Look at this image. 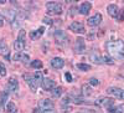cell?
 <instances>
[{
  "instance_id": "6da1fadb",
  "label": "cell",
  "mask_w": 124,
  "mask_h": 113,
  "mask_svg": "<svg viewBox=\"0 0 124 113\" xmlns=\"http://www.w3.org/2000/svg\"><path fill=\"white\" fill-rule=\"evenodd\" d=\"M108 52L116 58H123L124 57V42L122 40L109 41L107 44Z\"/></svg>"
},
{
  "instance_id": "7a4b0ae2",
  "label": "cell",
  "mask_w": 124,
  "mask_h": 113,
  "mask_svg": "<svg viewBox=\"0 0 124 113\" xmlns=\"http://www.w3.org/2000/svg\"><path fill=\"white\" fill-rule=\"evenodd\" d=\"M25 31L24 30H21V31L19 32V36L16 39V41L14 42V48L16 51H19V52H21V51L25 48Z\"/></svg>"
},
{
  "instance_id": "3957f363",
  "label": "cell",
  "mask_w": 124,
  "mask_h": 113,
  "mask_svg": "<svg viewBox=\"0 0 124 113\" xmlns=\"http://www.w3.org/2000/svg\"><path fill=\"white\" fill-rule=\"evenodd\" d=\"M46 9H47V13L48 14H55V15H61L62 14V5L58 4V3H47L46 4Z\"/></svg>"
},
{
  "instance_id": "277c9868",
  "label": "cell",
  "mask_w": 124,
  "mask_h": 113,
  "mask_svg": "<svg viewBox=\"0 0 124 113\" xmlns=\"http://www.w3.org/2000/svg\"><path fill=\"white\" fill-rule=\"evenodd\" d=\"M54 37H55V41L58 44V45H67L68 44V36L65 31H61V30H58V31H55L54 32Z\"/></svg>"
},
{
  "instance_id": "5b68a950",
  "label": "cell",
  "mask_w": 124,
  "mask_h": 113,
  "mask_svg": "<svg viewBox=\"0 0 124 113\" xmlns=\"http://www.w3.org/2000/svg\"><path fill=\"white\" fill-rule=\"evenodd\" d=\"M96 105L97 106H101V107H106V108H110L114 105V99L110 98V97H99L97 101H96Z\"/></svg>"
},
{
  "instance_id": "8992f818",
  "label": "cell",
  "mask_w": 124,
  "mask_h": 113,
  "mask_svg": "<svg viewBox=\"0 0 124 113\" xmlns=\"http://www.w3.org/2000/svg\"><path fill=\"white\" fill-rule=\"evenodd\" d=\"M24 78L26 80L27 82V85L30 86V88L32 89L34 92H36L37 87H39V83H40V81L34 76V75H24Z\"/></svg>"
},
{
  "instance_id": "52a82bcc",
  "label": "cell",
  "mask_w": 124,
  "mask_h": 113,
  "mask_svg": "<svg viewBox=\"0 0 124 113\" xmlns=\"http://www.w3.org/2000/svg\"><path fill=\"white\" fill-rule=\"evenodd\" d=\"M68 29L71 30V31L76 32V34H85V32H86V29H85L83 24L79 23V21H75V23H72V24L68 26Z\"/></svg>"
},
{
  "instance_id": "ba28073f",
  "label": "cell",
  "mask_w": 124,
  "mask_h": 113,
  "mask_svg": "<svg viewBox=\"0 0 124 113\" xmlns=\"http://www.w3.org/2000/svg\"><path fill=\"white\" fill-rule=\"evenodd\" d=\"M73 50H75L76 54H83L85 51H86V44H85V40L82 39V37H78L76 40Z\"/></svg>"
},
{
  "instance_id": "9c48e42d",
  "label": "cell",
  "mask_w": 124,
  "mask_h": 113,
  "mask_svg": "<svg viewBox=\"0 0 124 113\" xmlns=\"http://www.w3.org/2000/svg\"><path fill=\"white\" fill-rule=\"evenodd\" d=\"M39 107H40V109H42L44 112H46V111H51V109L55 107V105H54V102L51 101V99L45 98V99H41L40 101Z\"/></svg>"
},
{
  "instance_id": "30bf717a",
  "label": "cell",
  "mask_w": 124,
  "mask_h": 113,
  "mask_svg": "<svg viewBox=\"0 0 124 113\" xmlns=\"http://www.w3.org/2000/svg\"><path fill=\"white\" fill-rule=\"evenodd\" d=\"M101 23H102V15H101L99 13H97V14H94L93 16H91V17L88 19V21H87L88 26H91V27H96V26H98Z\"/></svg>"
},
{
  "instance_id": "8fae6325",
  "label": "cell",
  "mask_w": 124,
  "mask_h": 113,
  "mask_svg": "<svg viewBox=\"0 0 124 113\" xmlns=\"http://www.w3.org/2000/svg\"><path fill=\"white\" fill-rule=\"evenodd\" d=\"M42 88L45 91H52L56 88V82L51 78H44L42 80Z\"/></svg>"
},
{
  "instance_id": "7c38bea8",
  "label": "cell",
  "mask_w": 124,
  "mask_h": 113,
  "mask_svg": "<svg viewBox=\"0 0 124 113\" xmlns=\"http://www.w3.org/2000/svg\"><path fill=\"white\" fill-rule=\"evenodd\" d=\"M107 93L110 95V96H114L116 98H120L122 99V96H123V89L118 88V87H109L107 89Z\"/></svg>"
},
{
  "instance_id": "4fadbf2b",
  "label": "cell",
  "mask_w": 124,
  "mask_h": 113,
  "mask_svg": "<svg viewBox=\"0 0 124 113\" xmlns=\"http://www.w3.org/2000/svg\"><path fill=\"white\" fill-rule=\"evenodd\" d=\"M8 89L11 91V92H16L19 89V82H17L16 78L11 77L9 80V82H8Z\"/></svg>"
},
{
  "instance_id": "5bb4252c",
  "label": "cell",
  "mask_w": 124,
  "mask_h": 113,
  "mask_svg": "<svg viewBox=\"0 0 124 113\" xmlns=\"http://www.w3.org/2000/svg\"><path fill=\"white\" fill-rule=\"evenodd\" d=\"M89 58H91L94 64H98V65L104 64V62H103V56H101V55L97 52V51H93V52H91Z\"/></svg>"
},
{
  "instance_id": "9a60e30c",
  "label": "cell",
  "mask_w": 124,
  "mask_h": 113,
  "mask_svg": "<svg viewBox=\"0 0 124 113\" xmlns=\"http://www.w3.org/2000/svg\"><path fill=\"white\" fill-rule=\"evenodd\" d=\"M107 11H108L109 16L117 17V16H118V13H119V9H118V6H117L116 4H110V5H108V8H107Z\"/></svg>"
},
{
  "instance_id": "2e32d148",
  "label": "cell",
  "mask_w": 124,
  "mask_h": 113,
  "mask_svg": "<svg viewBox=\"0 0 124 113\" xmlns=\"http://www.w3.org/2000/svg\"><path fill=\"white\" fill-rule=\"evenodd\" d=\"M91 8H92L91 3H88V1L82 3L81 6H79V14H82V15H87V14L91 11Z\"/></svg>"
},
{
  "instance_id": "e0dca14e",
  "label": "cell",
  "mask_w": 124,
  "mask_h": 113,
  "mask_svg": "<svg viewBox=\"0 0 124 113\" xmlns=\"http://www.w3.org/2000/svg\"><path fill=\"white\" fill-rule=\"evenodd\" d=\"M63 65H65V61L61 57H55L51 60V66L54 68H61V67H63Z\"/></svg>"
},
{
  "instance_id": "ac0fdd59",
  "label": "cell",
  "mask_w": 124,
  "mask_h": 113,
  "mask_svg": "<svg viewBox=\"0 0 124 113\" xmlns=\"http://www.w3.org/2000/svg\"><path fill=\"white\" fill-rule=\"evenodd\" d=\"M14 60L15 61H21V62H29V60H30V57H29V55H26V54H23V52H17V54H15L14 55Z\"/></svg>"
},
{
  "instance_id": "d6986e66",
  "label": "cell",
  "mask_w": 124,
  "mask_h": 113,
  "mask_svg": "<svg viewBox=\"0 0 124 113\" xmlns=\"http://www.w3.org/2000/svg\"><path fill=\"white\" fill-rule=\"evenodd\" d=\"M44 31H45V29H44V27H40L39 30H36V31H31V32H30V37L32 39V40L39 39L41 35L44 34Z\"/></svg>"
},
{
  "instance_id": "ffe728a7",
  "label": "cell",
  "mask_w": 124,
  "mask_h": 113,
  "mask_svg": "<svg viewBox=\"0 0 124 113\" xmlns=\"http://www.w3.org/2000/svg\"><path fill=\"white\" fill-rule=\"evenodd\" d=\"M4 14L6 15V17H8V20L10 23H13L14 20H15V16H16V14H15V11H13V10H5L4 11Z\"/></svg>"
},
{
  "instance_id": "44dd1931",
  "label": "cell",
  "mask_w": 124,
  "mask_h": 113,
  "mask_svg": "<svg viewBox=\"0 0 124 113\" xmlns=\"http://www.w3.org/2000/svg\"><path fill=\"white\" fill-rule=\"evenodd\" d=\"M0 52L3 54L4 57L9 58V50H8V46L4 42H0Z\"/></svg>"
},
{
  "instance_id": "7402d4cb",
  "label": "cell",
  "mask_w": 124,
  "mask_h": 113,
  "mask_svg": "<svg viewBox=\"0 0 124 113\" xmlns=\"http://www.w3.org/2000/svg\"><path fill=\"white\" fill-rule=\"evenodd\" d=\"M82 93H83L85 96H92L93 91H92L91 86H88V85H83V86H82Z\"/></svg>"
},
{
  "instance_id": "603a6c76",
  "label": "cell",
  "mask_w": 124,
  "mask_h": 113,
  "mask_svg": "<svg viewBox=\"0 0 124 113\" xmlns=\"http://www.w3.org/2000/svg\"><path fill=\"white\" fill-rule=\"evenodd\" d=\"M8 91H4L3 93H1V96H0V106L1 107H5V101L8 99Z\"/></svg>"
},
{
  "instance_id": "cb8c5ba5",
  "label": "cell",
  "mask_w": 124,
  "mask_h": 113,
  "mask_svg": "<svg viewBox=\"0 0 124 113\" xmlns=\"http://www.w3.org/2000/svg\"><path fill=\"white\" fill-rule=\"evenodd\" d=\"M15 111H16L15 105L13 103V102H9V103L6 105V112H9V113H14Z\"/></svg>"
},
{
  "instance_id": "d4e9b609",
  "label": "cell",
  "mask_w": 124,
  "mask_h": 113,
  "mask_svg": "<svg viewBox=\"0 0 124 113\" xmlns=\"http://www.w3.org/2000/svg\"><path fill=\"white\" fill-rule=\"evenodd\" d=\"M61 95H62V88L61 87H56L55 89H52V96L55 98H58Z\"/></svg>"
},
{
  "instance_id": "484cf974",
  "label": "cell",
  "mask_w": 124,
  "mask_h": 113,
  "mask_svg": "<svg viewBox=\"0 0 124 113\" xmlns=\"http://www.w3.org/2000/svg\"><path fill=\"white\" fill-rule=\"evenodd\" d=\"M77 68H79L82 71H89L91 70V66L87 65V64H77Z\"/></svg>"
},
{
  "instance_id": "4316f807",
  "label": "cell",
  "mask_w": 124,
  "mask_h": 113,
  "mask_svg": "<svg viewBox=\"0 0 124 113\" xmlns=\"http://www.w3.org/2000/svg\"><path fill=\"white\" fill-rule=\"evenodd\" d=\"M31 67H34V68H41L42 67V62H41L40 60H35L31 62Z\"/></svg>"
},
{
  "instance_id": "83f0119b",
  "label": "cell",
  "mask_w": 124,
  "mask_h": 113,
  "mask_svg": "<svg viewBox=\"0 0 124 113\" xmlns=\"http://www.w3.org/2000/svg\"><path fill=\"white\" fill-rule=\"evenodd\" d=\"M103 62L108 65H114V58H110L108 56H103Z\"/></svg>"
},
{
  "instance_id": "f1b7e54d",
  "label": "cell",
  "mask_w": 124,
  "mask_h": 113,
  "mask_svg": "<svg viewBox=\"0 0 124 113\" xmlns=\"http://www.w3.org/2000/svg\"><path fill=\"white\" fill-rule=\"evenodd\" d=\"M0 76L1 77L6 76V68H5V66L3 64H0Z\"/></svg>"
},
{
  "instance_id": "f546056e",
  "label": "cell",
  "mask_w": 124,
  "mask_h": 113,
  "mask_svg": "<svg viewBox=\"0 0 124 113\" xmlns=\"http://www.w3.org/2000/svg\"><path fill=\"white\" fill-rule=\"evenodd\" d=\"M89 83H91V86H98L99 85V81L97 80V78H94V77H92L91 80H89Z\"/></svg>"
},
{
  "instance_id": "4dcf8cb0",
  "label": "cell",
  "mask_w": 124,
  "mask_h": 113,
  "mask_svg": "<svg viewBox=\"0 0 124 113\" xmlns=\"http://www.w3.org/2000/svg\"><path fill=\"white\" fill-rule=\"evenodd\" d=\"M117 19H118V21H123V20H124V9H123V10H120V11L118 13Z\"/></svg>"
},
{
  "instance_id": "1f68e13d",
  "label": "cell",
  "mask_w": 124,
  "mask_h": 113,
  "mask_svg": "<svg viewBox=\"0 0 124 113\" xmlns=\"http://www.w3.org/2000/svg\"><path fill=\"white\" fill-rule=\"evenodd\" d=\"M52 21H54V20H51V19H48V17H44V23L47 24V25H52V24H54Z\"/></svg>"
},
{
  "instance_id": "d6a6232c",
  "label": "cell",
  "mask_w": 124,
  "mask_h": 113,
  "mask_svg": "<svg viewBox=\"0 0 124 113\" xmlns=\"http://www.w3.org/2000/svg\"><path fill=\"white\" fill-rule=\"evenodd\" d=\"M70 111H72L71 107H68V106H62V112H63V113H67V112H70Z\"/></svg>"
},
{
  "instance_id": "836d02e7",
  "label": "cell",
  "mask_w": 124,
  "mask_h": 113,
  "mask_svg": "<svg viewBox=\"0 0 124 113\" xmlns=\"http://www.w3.org/2000/svg\"><path fill=\"white\" fill-rule=\"evenodd\" d=\"M76 11H77V8H76V6H72V8H71V11H70V15L72 16L73 14H76Z\"/></svg>"
},
{
  "instance_id": "e575fe53",
  "label": "cell",
  "mask_w": 124,
  "mask_h": 113,
  "mask_svg": "<svg viewBox=\"0 0 124 113\" xmlns=\"http://www.w3.org/2000/svg\"><path fill=\"white\" fill-rule=\"evenodd\" d=\"M65 77H66L67 82H72V77H71V75H70L68 72H66V73H65Z\"/></svg>"
},
{
  "instance_id": "d590c367",
  "label": "cell",
  "mask_w": 124,
  "mask_h": 113,
  "mask_svg": "<svg viewBox=\"0 0 124 113\" xmlns=\"http://www.w3.org/2000/svg\"><path fill=\"white\" fill-rule=\"evenodd\" d=\"M3 25H4V19L0 16V26H3Z\"/></svg>"
},
{
  "instance_id": "8d00e7d4",
  "label": "cell",
  "mask_w": 124,
  "mask_h": 113,
  "mask_svg": "<svg viewBox=\"0 0 124 113\" xmlns=\"http://www.w3.org/2000/svg\"><path fill=\"white\" fill-rule=\"evenodd\" d=\"M32 113H40V108H35Z\"/></svg>"
},
{
  "instance_id": "74e56055",
  "label": "cell",
  "mask_w": 124,
  "mask_h": 113,
  "mask_svg": "<svg viewBox=\"0 0 124 113\" xmlns=\"http://www.w3.org/2000/svg\"><path fill=\"white\" fill-rule=\"evenodd\" d=\"M44 113H56L55 111H46V112H44Z\"/></svg>"
},
{
  "instance_id": "f35d334b",
  "label": "cell",
  "mask_w": 124,
  "mask_h": 113,
  "mask_svg": "<svg viewBox=\"0 0 124 113\" xmlns=\"http://www.w3.org/2000/svg\"><path fill=\"white\" fill-rule=\"evenodd\" d=\"M3 3H5V1H4V0H0V4H3Z\"/></svg>"
},
{
  "instance_id": "ab89813d",
  "label": "cell",
  "mask_w": 124,
  "mask_h": 113,
  "mask_svg": "<svg viewBox=\"0 0 124 113\" xmlns=\"http://www.w3.org/2000/svg\"><path fill=\"white\" fill-rule=\"evenodd\" d=\"M122 99H124V91H123V96H122Z\"/></svg>"
}]
</instances>
